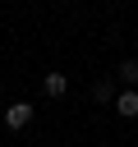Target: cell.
<instances>
[{
    "instance_id": "cell-1",
    "label": "cell",
    "mask_w": 138,
    "mask_h": 147,
    "mask_svg": "<svg viewBox=\"0 0 138 147\" xmlns=\"http://www.w3.org/2000/svg\"><path fill=\"white\" fill-rule=\"evenodd\" d=\"M32 124V106L28 101H9L5 106V129H28Z\"/></svg>"
},
{
    "instance_id": "cell-2",
    "label": "cell",
    "mask_w": 138,
    "mask_h": 147,
    "mask_svg": "<svg viewBox=\"0 0 138 147\" xmlns=\"http://www.w3.org/2000/svg\"><path fill=\"white\" fill-rule=\"evenodd\" d=\"M115 110H120L124 119H138V87H124V92L115 96Z\"/></svg>"
},
{
    "instance_id": "cell-3",
    "label": "cell",
    "mask_w": 138,
    "mask_h": 147,
    "mask_svg": "<svg viewBox=\"0 0 138 147\" xmlns=\"http://www.w3.org/2000/svg\"><path fill=\"white\" fill-rule=\"evenodd\" d=\"M41 92H46V96H64V92H69V74H46V78H41Z\"/></svg>"
},
{
    "instance_id": "cell-4",
    "label": "cell",
    "mask_w": 138,
    "mask_h": 147,
    "mask_svg": "<svg viewBox=\"0 0 138 147\" xmlns=\"http://www.w3.org/2000/svg\"><path fill=\"white\" fill-rule=\"evenodd\" d=\"M120 83L124 87H138V60H124L120 64Z\"/></svg>"
},
{
    "instance_id": "cell-5",
    "label": "cell",
    "mask_w": 138,
    "mask_h": 147,
    "mask_svg": "<svg viewBox=\"0 0 138 147\" xmlns=\"http://www.w3.org/2000/svg\"><path fill=\"white\" fill-rule=\"evenodd\" d=\"M92 96H97L101 106H106V101H115V87H110V78H101V83L92 87Z\"/></svg>"
}]
</instances>
